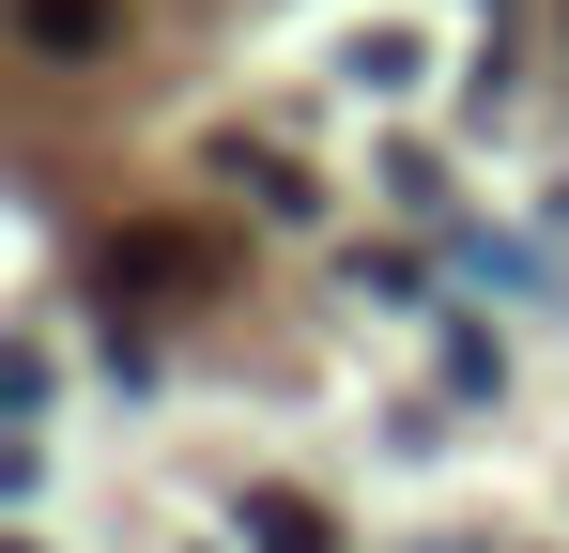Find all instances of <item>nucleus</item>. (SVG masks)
Instances as JSON below:
<instances>
[{
	"label": "nucleus",
	"instance_id": "1",
	"mask_svg": "<svg viewBox=\"0 0 569 553\" xmlns=\"http://www.w3.org/2000/svg\"><path fill=\"white\" fill-rule=\"evenodd\" d=\"M93 276H108V308H200L231 262H216V231H108Z\"/></svg>",
	"mask_w": 569,
	"mask_h": 553
},
{
	"label": "nucleus",
	"instance_id": "2",
	"mask_svg": "<svg viewBox=\"0 0 569 553\" xmlns=\"http://www.w3.org/2000/svg\"><path fill=\"white\" fill-rule=\"evenodd\" d=\"M16 31H31L47 62H93V47H108V0H16Z\"/></svg>",
	"mask_w": 569,
	"mask_h": 553
},
{
	"label": "nucleus",
	"instance_id": "3",
	"mask_svg": "<svg viewBox=\"0 0 569 553\" xmlns=\"http://www.w3.org/2000/svg\"><path fill=\"white\" fill-rule=\"evenodd\" d=\"M247 539H262V553H323V507H308V492H262Z\"/></svg>",
	"mask_w": 569,
	"mask_h": 553
}]
</instances>
